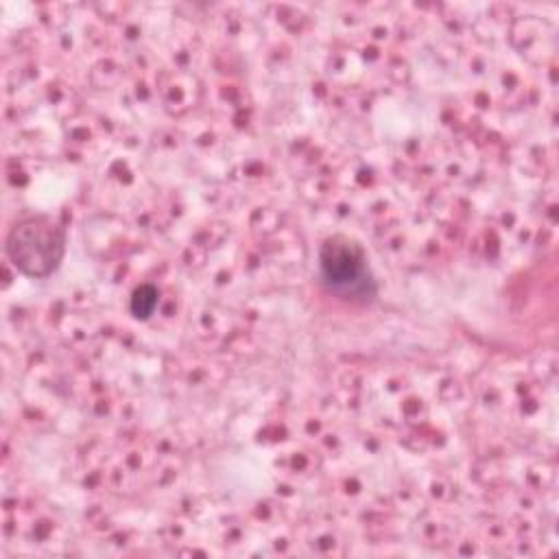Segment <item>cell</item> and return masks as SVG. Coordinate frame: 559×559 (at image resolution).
Listing matches in <instances>:
<instances>
[{
    "instance_id": "obj_2",
    "label": "cell",
    "mask_w": 559,
    "mask_h": 559,
    "mask_svg": "<svg viewBox=\"0 0 559 559\" xmlns=\"http://www.w3.org/2000/svg\"><path fill=\"white\" fill-rule=\"evenodd\" d=\"M7 253L22 273L46 277L63 260L66 231L50 216H28L11 229Z\"/></svg>"
},
{
    "instance_id": "obj_1",
    "label": "cell",
    "mask_w": 559,
    "mask_h": 559,
    "mask_svg": "<svg viewBox=\"0 0 559 559\" xmlns=\"http://www.w3.org/2000/svg\"><path fill=\"white\" fill-rule=\"evenodd\" d=\"M319 277L332 295L347 301H369L378 290L362 247L345 236H332L321 245Z\"/></svg>"
},
{
    "instance_id": "obj_3",
    "label": "cell",
    "mask_w": 559,
    "mask_h": 559,
    "mask_svg": "<svg viewBox=\"0 0 559 559\" xmlns=\"http://www.w3.org/2000/svg\"><path fill=\"white\" fill-rule=\"evenodd\" d=\"M157 308V288L151 284H142L135 288L131 297V312L138 319H148Z\"/></svg>"
}]
</instances>
